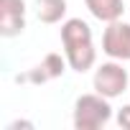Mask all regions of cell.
Wrapping results in <instances>:
<instances>
[{"instance_id":"obj_1","label":"cell","mask_w":130,"mask_h":130,"mask_svg":"<svg viewBox=\"0 0 130 130\" xmlns=\"http://www.w3.org/2000/svg\"><path fill=\"white\" fill-rule=\"evenodd\" d=\"M61 43H64V56L69 61V69L77 74L89 72L97 64V48L92 38V28L82 18H69L61 23Z\"/></svg>"},{"instance_id":"obj_2","label":"cell","mask_w":130,"mask_h":130,"mask_svg":"<svg viewBox=\"0 0 130 130\" xmlns=\"http://www.w3.org/2000/svg\"><path fill=\"white\" fill-rule=\"evenodd\" d=\"M112 117V105L107 97L92 92V94H82L74 102V115L72 122L77 130H97L102 125H107Z\"/></svg>"},{"instance_id":"obj_3","label":"cell","mask_w":130,"mask_h":130,"mask_svg":"<svg viewBox=\"0 0 130 130\" xmlns=\"http://www.w3.org/2000/svg\"><path fill=\"white\" fill-rule=\"evenodd\" d=\"M127 82H130L127 69L122 67V61H117V59H110V61L100 64V67L94 69V77H92L94 92L102 94V97H107V100L120 97L127 89Z\"/></svg>"},{"instance_id":"obj_4","label":"cell","mask_w":130,"mask_h":130,"mask_svg":"<svg viewBox=\"0 0 130 130\" xmlns=\"http://www.w3.org/2000/svg\"><path fill=\"white\" fill-rule=\"evenodd\" d=\"M102 51L110 59L130 61V23H125V21L107 23V28L102 33Z\"/></svg>"},{"instance_id":"obj_5","label":"cell","mask_w":130,"mask_h":130,"mask_svg":"<svg viewBox=\"0 0 130 130\" xmlns=\"http://www.w3.org/2000/svg\"><path fill=\"white\" fill-rule=\"evenodd\" d=\"M67 67H69L67 56H61V54H46V56H43V61H38L33 69H28L26 74H18V77H15V82L46 84V82H54V79L64 77Z\"/></svg>"},{"instance_id":"obj_6","label":"cell","mask_w":130,"mask_h":130,"mask_svg":"<svg viewBox=\"0 0 130 130\" xmlns=\"http://www.w3.org/2000/svg\"><path fill=\"white\" fill-rule=\"evenodd\" d=\"M26 31V0H0V36L15 38Z\"/></svg>"},{"instance_id":"obj_7","label":"cell","mask_w":130,"mask_h":130,"mask_svg":"<svg viewBox=\"0 0 130 130\" xmlns=\"http://www.w3.org/2000/svg\"><path fill=\"white\" fill-rule=\"evenodd\" d=\"M87 10L102 21V23H112V21H120L122 13H125V0H84Z\"/></svg>"},{"instance_id":"obj_8","label":"cell","mask_w":130,"mask_h":130,"mask_svg":"<svg viewBox=\"0 0 130 130\" xmlns=\"http://www.w3.org/2000/svg\"><path fill=\"white\" fill-rule=\"evenodd\" d=\"M36 15L46 26L61 23L67 15V0H36Z\"/></svg>"},{"instance_id":"obj_9","label":"cell","mask_w":130,"mask_h":130,"mask_svg":"<svg viewBox=\"0 0 130 130\" xmlns=\"http://www.w3.org/2000/svg\"><path fill=\"white\" fill-rule=\"evenodd\" d=\"M117 125L125 127V130H130V105H125V107L117 110Z\"/></svg>"},{"instance_id":"obj_10","label":"cell","mask_w":130,"mask_h":130,"mask_svg":"<svg viewBox=\"0 0 130 130\" xmlns=\"http://www.w3.org/2000/svg\"><path fill=\"white\" fill-rule=\"evenodd\" d=\"M15 127H33V122H26V120H21V122H10V125H8V130H15Z\"/></svg>"}]
</instances>
